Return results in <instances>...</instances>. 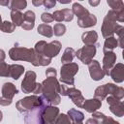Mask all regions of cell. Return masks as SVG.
I'll use <instances>...</instances> for the list:
<instances>
[{"instance_id": "obj_22", "label": "cell", "mask_w": 124, "mask_h": 124, "mask_svg": "<svg viewBox=\"0 0 124 124\" xmlns=\"http://www.w3.org/2000/svg\"><path fill=\"white\" fill-rule=\"evenodd\" d=\"M24 72V67L19 64L9 65V77L14 79H18Z\"/></svg>"}, {"instance_id": "obj_5", "label": "cell", "mask_w": 124, "mask_h": 124, "mask_svg": "<svg viewBox=\"0 0 124 124\" xmlns=\"http://www.w3.org/2000/svg\"><path fill=\"white\" fill-rule=\"evenodd\" d=\"M36 78L37 75L33 71H27L25 73L23 80L21 81V90L23 91V93H34V95L41 93L42 84L36 82Z\"/></svg>"}, {"instance_id": "obj_35", "label": "cell", "mask_w": 124, "mask_h": 124, "mask_svg": "<svg viewBox=\"0 0 124 124\" xmlns=\"http://www.w3.org/2000/svg\"><path fill=\"white\" fill-rule=\"evenodd\" d=\"M54 124H72V121L67 114L62 113V114H59L57 116Z\"/></svg>"}, {"instance_id": "obj_20", "label": "cell", "mask_w": 124, "mask_h": 124, "mask_svg": "<svg viewBox=\"0 0 124 124\" xmlns=\"http://www.w3.org/2000/svg\"><path fill=\"white\" fill-rule=\"evenodd\" d=\"M78 25L81 28H88V27H92L94 25H96L97 23V17L93 15V14H89L88 16L82 17V18H78L77 21Z\"/></svg>"}, {"instance_id": "obj_44", "label": "cell", "mask_w": 124, "mask_h": 124, "mask_svg": "<svg viewBox=\"0 0 124 124\" xmlns=\"http://www.w3.org/2000/svg\"><path fill=\"white\" fill-rule=\"evenodd\" d=\"M85 124H99V122L97 120H95L94 118H89V119L86 120Z\"/></svg>"}, {"instance_id": "obj_8", "label": "cell", "mask_w": 124, "mask_h": 124, "mask_svg": "<svg viewBox=\"0 0 124 124\" xmlns=\"http://www.w3.org/2000/svg\"><path fill=\"white\" fill-rule=\"evenodd\" d=\"M60 95L68 96L73 101V103L78 108H81L85 101L80 90L75 87H67L66 85H63V84H60Z\"/></svg>"}, {"instance_id": "obj_6", "label": "cell", "mask_w": 124, "mask_h": 124, "mask_svg": "<svg viewBox=\"0 0 124 124\" xmlns=\"http://www.w3.org/2000/svg\"><path fill=\"white\" fill-rule=\"evenodd\" d=\"M9 56L13 61H26L31 63L35 56V50L34 48L14 46L9 50Z\"/></svg>"}, {"instance_id": "obj_1", "label": "cell", "mask_w": 124, "mask_h": 124, "mask_svg": "<svg viewBox=\"0 0 124 124\" xmlns=\"http://www.w3.org/2000/svg\"><path fill=\"white\" fill-rule=\"evenodd\" d=\"M42 99L46 105L56 106L60 104V84L56 77H48L42 83Z\"/></svg>"}, {"instance_id": "obj_37", "label": "cell", "mask_w": 124, "mask_h": 124, "mask_svg": "<svg viewBox=\"0 0 124 124\" xmlns=\"http://www.w3.org/2000/svg\"><path fill=\"white\" fill-rule=\"evenodd\" d=\"M41 19H42L43 22H45V24L46 23H50V22L53 21V16L49 13H43L42 16H41Z\"/></svg>"}, {"instance_id": "obj_31", "label": "cell", "mask_w": 124, "mask_h": 124, "mask_svg": "<svg viewBox=\"0 0 124 124\" xmlns=\"http://www.w3.org/2000/svg\"><path fill=\"white\" fill-rule=\"evenodd\" d=\"M107 3L113 11H119L124 8V3L120 0H108Z\"/></svg>"}, {"instance_id": "obj_12", "label": "cell", "mask_w": 124, "mask_h": 124, "mask_svg": "<svg viewBox=\"0 0 124 124\" xmlns=\"http://www.w3.org/2000/svg\"><path fill=\"white\" fill-rule=\"evenodd\" d=\"M107 103L109 106L110 111L114 115H116L118 117L123 116V114H124V105L120 100L116 99L113 96H108V97H107Z\"/></svg>"}, {"instance_id": "obj_4", "label": "cell", "mask_w": 124, "mask_h": 124, "mask_svg": "<svg viewBox=\"0 0 124 124\" xmlns=\"http://www.w3.org/2000/svg\"><path fill=\"white\" fill-rule=\"evenodd\" d=\"M45 105H46V104L44 102V100L42 99L41 96L31 95V96L24 97V98L20 99L19 101H17V103L16 104V107L19 112L26 113L36 108H39V107H42Z\"/></svg>"}, {"instance_id": "obj_41", "label": "cell", "mask_w": 124, "mask_h": 124, "mask_svg": "<svg viewBox=\"0 0 124 124\" xmlns=\"http://www.w3.org/2000/svg\"><path fill=\"white\" fill-rule=\"evenodd\" d=\"M46 78H48V77H56V70L54 68H48L46 71Z\"/></svg>"}, {"instance_id": "obj_39", "label": "cell", "mask_w": 124, "mask_h": 124, "mask_svg": "<svg viewBox=\"0 0 124 124\" xmlns=\"http://www.w3.org/2000/svg\"><path fill=\"white\" fill-rule=\"evenodd\" d=\"M101 124H119V122L115 121L112 117L109 116H105V118L103 119V121L101 122Z\"/></svg>"}, {"instance_id": "obj_21", "label": "cell", "mask_w": 124, "mask_h": 124, "mask_svg": "<svg viewBox=\"0 0 124 124\" xmlns=\"http://www.w3.org/2000/svg\"><path fill=\"white\" fill-rule=\"evenodd\" d=\"M81 40L84 46H95L98 40V34L96 31H88L84 32L81 36Z\"/></svg>"}, {"instance_id": "obj_45", "label": "cell", "mask_w": 124, "mask_h": 124, "mask_svg": "<svg viewBox=\"0 0 124 124\" xmlns=\"http://www.w3.org/2000/svg\"><path fill=\"white\" fill-rule=\"evenodd\" d=\"M5 57H6V53H5V51H4L3 49H1V48H0V62L4 61Z\"/></svg>"}, {"instance_id": "obj_16", "label": "cell", "mask_w": 124, "mask_h": 124, "mask_svg": "<svg viewBox=\"0 0 124 124\" xmlns=\"http://www.w3.org/2000/svg\"><path fill=\"white\" fill-rule=\"evenodd\" d=\"M109 76L116 83H120L124 80V65L122 63H117L109 71Z\"/></svg>"}, {"instance_id": "obj_25", "label": "cell", "mask_w": 124, "mask_h": 124, "mask_svg": "<svg viewBox=\"0 0 124 124\" xmlns=\"http://www.w3.org/2000/svg\"><path fill=\"white\" fill-rule=\"evenodd\" d=\"M117 46H118L117 39L115 37L111 36V37H108V38L106 39L105 44H104L103 50H104V52H106V51H112Z\"/></svg>"}, {"instance_id": "obj_34", "label": "cell", "mask_w": 124, "mask_h": 124, "mask_svg": "<svg viewBox=\"0 0 124 124\" xmlns=\"http://www.w3.org/2000/svg\"><path fill=\"white\" fill-rule=\"evenodd\" d=\"M60 11H61V14H62L63 21H71V20H73L74 14H73L72 10H70V9H62Z\"/></svg>"}, {"instance_id": "obj_23", "label": "cell", "mask_w": 124, "mask_h": 124, "mask_svg": "<svg viewBox=\"0 0 124 124\" xmlns=\"http://www.w3.org/2000/svg\"><path fill=\"white\" fill-rule=\"evenodd\" d=\"M72 12H73V14L75 16H78V18H82V17H84V16H88L90 14L87 9H85L81 4H79L78 2L73 4Z\"/></svg>"}, {"instance_id": "obj_49", "label": "cell", "mask_w": 124, "mask_h": 124, "mask_svg": "<svg viewBox=\"0 0 124 124\" xmlns=\"http://www.w3.org/2000/svg\"><path fill=\"white\" fill-rule=\"evenodd\" d=\"M1 26H2V19H1V16H0V30H1Z\"/></svg>"}, {"instance_id": "obj_36", "label": "cell", "mask_w": 124, "mask_h": 124, "mask_svg": "<svg viewBox=\"0 0 124 124\" xmlns=\"http://www.w3.org/2000/svg\"><path fill=\"white\" fill-rule=\"evenodd\" d=\"M0 77H9V65L4 61L0 62Z\"/></svg>"}, {"instance_id": "obj_48", "label": "cell", "mask_w": 124, "mask_h": 124, "mask_svg": "<svg viewBox=\"0 0 124 124\" xmlns=\"http://www.w3.org/2000/svg\"><path fill=\"white\" fill-rule=\"evenodd\" d=\"M2 119H3V113H2V111L0 110V122L2 121Z\"/></svg>"}, {"instance_id": "obj_50", "label": "cell", "mask_w": 124, "mask_h": 124, "mask_svg": "<svg viewBox=\"0 0 124 124\" xmlns=\"http://www.w3.org/2000/svg\"><path fill=\"white\" fill-rule=\"evenodd\" d=\"M73 124H83L82 122H78V123H73Z\"/></svg>"}, {"instance_id": "obj_42", "label": "cell", "mask_w": 124, "mask_h": 124, "mask_svg": "<svg viewBox=\"0 0 124 124\" xmlns=\"http://www.w3.org/2000/svg\"><path fill=\"white\" fill-rule=\"evenodd\" d=\"M12 102H13V100H9L7 98L0 97V105L1 106H9L12 104Z\"/></svg>"}, {"instance_id": "obj_17", "label": "cell", "mask_w": 124, "mask_h": 124, "mask_svg": "<svg viewBox=\"0 0 124 124\" xmlns=\"http://www.w3.org/2000/svg\"><path fill=\"white\" fill-rule=\"evenodd\" d=\"M18 93L17 88L12 82H5L2 86V97L9 100H13L14 96Z\"/></svg>"}, {"instance_id": "obj_14", "label": "cell", "mask_w": 124, "mask_h": 124, "mask_svg": "<svg viewBox=\"0 0 124 124\" xmlns=\"http://www.w3.org/2000/svg\"><path fill=\"white\" fill-rule=\"evenodd\" d=\"M88 69H89V74L90 77L93 80H101L104 78V77L106 76L104 70L101 68L100 63L97 60H92L89 64H88Z\"/></svg>"}, {"instance_id": "obj_28", "label": "cell", "mask_w": 124, "mask_h": 124, "mask_svg": "<svg viewBox=\"0 0 124 124\" xmlns=\"http://www.w3.org/2000/svg\"><path fill=\"white\" fill-rule=\"evenodd\" d=\"M76 56V51L74 48L72 47H67L63 54H62V57H61V61L63 64H67V63H71L73 61V59L75 58Z\"/></svg>"}, {"instance_id": "obj_24", "label": "cell", "mask_w": 124, "mask_h": 124, "mask_svg": "<svg viewBox=\"0 0 124 124\" xmlns=\"http://www.w3.org/2000/svg\"><path fill=\"white\" fill-rule=\"evenodd\" d=\"M67 115L70 117V119H71V121H72V124H73V123L82 122L83 119H84V114H83L81 111H79V110H78V109H76V108H71V109H69Z\"/></svg>"}, {"instance_id": "obj_46", "label": "cell", "mask_w": 124, "mask_h": 124, "mask_svg": "<svg viewBox=\"0 0 124 124\" xmlns=\"http://www.w3.org/2000/svg\"><path fill=\"white\" fill-rule=\"evenodd\" d=\"M0 5L9 6V5H10V1H9V0H0Z\"/></svg>"}, {"instance_id": "obj_9", "label": "cell", "mask_w": 124, "mask_h": 124, "mask_svg": "<svg viewBox=\"0 0 124 124\" xmlns=\"http://www.w3.org/2000/svg\"><path fill=\"white\" fill-rule=\"evenodd\" d=\"M96 46H84L76 51V56L83 64L88 65L93 60V57L96 55Z\"/></svg>"}, {"instance_id": "obj_30", "label": "cell", "mask_w": 124, "mask_h": 124, "mask_svg": "<svg viewBox=\"0 0 124 124\" xmlns=\"http://www.w3.org/2000/svg\"><path fill=\"white\" fill-rule=\"evenodd\" d=\"M27 2L25 0H13L10 2L11 11H21L26 8Z\"/></svg>"}, {"instance_id": "obj_11", "label": "cell", "mask_w": 124, "mask_h": 124, "mask_svg": "<svg viewBox=\"0 0 124 124\" xmlns=\"http://www.w3.org/2000/svg\"><path fill=\"white\" fill-rule=\"evenodd\" d=\"M46 106H48V105H45V106L36 108L26 112L25 117H24L25 124H42V112Z\"/></svg>"}, {"instance_id": "obj_18", "label": "cell", "mask_w": 124, "mask_h": 124, "mask_svg": "<svg viewBox=\"0 0 124 124\" xmlns=\"http://www.w3.org/2000/svg\"><path fill=\"white\" fill-rule=\"evenodd\" d=\"M101 106H102V101H100L99 99L93 98V99L85 100L81 108H83L87 112L93 113V112H95L98 108H100Z\"/></svg>"}, {"instance_id": "obj_10", "label": "cell", "mask_w": 124, "mask_h": 124, "mask_svg": "<svg viewBox=\"0 0 124 124\" xmlns=\"http://www.w3.org/2000/svg\"><path fill=\"white\" fill-rule=\"evenodd\" d=\"M59 115V108L55 106H46L42 112V124H54Z\"/></svg>"}, {"instance_id": "obj_27", "label": "cell", "mask_w": 124, "mask_h": 124, "mask_svg": "<svg viewBox=\"0 0 124 124\" xmlns=\"http://www.w3.org/2000/svg\"><path fill=\"white\" fill-rule=\"evenodd\" d=\"M37 31L40 35L42 36H45L46 38H51L53 36V30H52V27L48 24H40L37 28Z\"/></svg>"}, {"instance_id": "obj_7", "label": "cell", "mask_w": 124, "mask_h": 124, "mask_svg": "<svg viewBox=\"0 0 124 124\" xmlns=\"http://www.w3.org/2000/svg\"><path fill=\"white\" fill-rule=\"evenodd\" d=\"M78 72V65L77 63L71 62L63 64L60 71V81L67 85H74L75 75Z\"/></svg>"}, {"instance_id": "obj_19", "label": "cell", "mask_w": 124, "mask_h": 124, "mask_svg": "<svg viewBox=\"0 0 124 124\" xmlns=\"http://www.w3.org/2000/svg\"><path fill=\"white\" fill-rule=\"evenodd\" d=\"M23 17H24V21L21 27L24 30L33 29L34 24H35V13L33 11H26L23 14Z\"/></svg>"}, {"instance_id": "obj_43", "label": "cell", "mask_w": 124, "mask_h": 124, "mask_svg": "<svg viewBox=\"0 0 124 124\" xmlns=\"http://www.w3.org/2000/svg\"><path fill=\"white\" fill-rule=\"evenodd\" d=\"M32 4L34 6H36V7H39V6H41V5L44 4V1H42V0H33L32 1Z\"/></svg>"}, {"instance_id": "obj_38", "label": "cell", "mask_w": 124, "mask_h": 124, "mask_svg": "<svg viewBox=\"0 0 124 124\" xmlns=\"http://www.w3.org/2000/svg\"><path fill=\"white\" fill-rule=\"evenodd\" d=\"M105 114L104 113H102V112H99V111H95V112H93L92 113V118H94L95 120H97L98 122H99V124L103 121V119L105 118Z\"/></svg>"}, {"instance_id": "obj_32", "label": "cell", "mask_w": 124, "mask_h": 124, "mask_svg": "<svg viewBox=\"0 0 124 124\" xmlns=\"http://www.w3.org/2000/svg\"><path fill=\"white\" fill-rule=\"evenodd\" d=\"M16 29V26L13 22H10L8 20H5L4 22H2V26H1V30L5 33H13Z\"/></svg>"}, {"instance_id": "obj_40", "label": "cell", "mask_w": 124, "mask_h": 124, "mask_svg": "<svg viewBox=\"0 0 124 124\" xmlns=\"http://www.w3.org/2000/svg\"><path fill=\"white\" fill-rule=\"evenodd\" d=\"M55 4H56V2L53 0H46V1H44L43 5L46 7V9H51L55 6Z\"/></svg>"}, {"instance_id": "obj_13", "label": "cell", "mask_w": 124, "mask_h": 124, "mask_svg": "<svg viewBox=\"0 0 124 124\" xmlns=\"http://www.w3.org/2000/svg\"><path fill=\"white\" fill-rule=\"evenodd\" d=\"M61 46H62V45H61V43L59 41H52V42H50L48 44L46 43V45L44 47L42 55L51 59L52 57H55L60 52Z\"/></svg>"}, {"instance_id": "obj_26", "label": "cell", "mask_w": 124, "mask_h": 124, "mask_svg": "<svg viewBox=\"0 0 124 124\" xmlns=\"http://www.w3.org/2000/svg\"><path fill=\"white\" fill-rule=\"evenodd\" d=\"M51 62V59L47 58V57H45L44 55H40V54H37L35 52V56H34V59L33 61L31 62V64L33 66H46L48 65L49 63Z\"/></svg>"}, {"instance_id": "obj_33", "label": "cell", "mask_w": 124, "mask_h": 124, "mask_svg": "<svg viewBox=\"0 0 124 124\" xmlns=\"http://www.w3.org/2000/svg\"><path fill=\"white\" fill-rule=\"evenodd\" d=\"M52 30H53V33H54L55 36L60 37V36H62V35L65 34V32H66V26L64 24H62V23H56V24H54Z\"/></svg>"}, {"instance_id": "obj_29", "label": "cell", "mask_w": 124, "mask_h": 124, "mask_svg": "<svg viewBox=\"0 0 124 124\" xmlns=\"http://www.w3.org/2000/svg\"><path fill=\"white\" fill-rule=\"evenodd\" d=\"M11 18L15 26H21L23 24L24 17L20 11H11Z\"/></svg>"}, {"instance_id": "obj_3", "label": "cell", "mask_w": 124, "mask_h": 124, "mask_svg": "<svg viewBox=\"0 0 124 124\" xmlns=\"http://www.w3.org/2000/svg\"><path fill=\"white\" fill-rule=\"evenodd\" d=\"M113 96L118 100H121L124 97V89L123 87L116 86L113 83H106L104 85H101L95 89L94 96L96 99H99L100 101L107 98V96Z\"/></svg>"}, {"instance_id": "obj_47", "label": "cell", "mask_w": 124, "mask_h": 124, "mask_svg": "<svg viewBox=\"0 0 124 124\" xmlns=\"http://www.w3.org/2000/svg\"><path fill=\"white\" fill-rule=\"evenodd\" d=\"M99 3H100V1H99V0H97V1H91V0H90V1H89V4H90L91 6H93V7H94V6L99 5Z\"/></svg>"}, {"instance_id": "obj_15", "label": "cell", "mask_w": 124, "mask_h": 124, "mask_svg": "<svg viewBox=\"0 0 124 124\" xmlns=\"http://www.w3.org/2000/svg\"><path fill=\"white\" fill-rule=\"evenodd\" d=\"M116 61V54L113 51H106L104 52L103 58V70L106 75H109V71L114 66Z\"/></svg>"}, {"instance_id": "obj_2", "label": "cell", "mask_w": 124, "mask_h": 124, "mask_svg": "<svg viewBox=\"0 0 124 124\" xmlns=\"http://www.w3.org/2000/svg\"><path fill=\"white\" fill-rule=\"evenodd\" d=\"M116 21L123 22L124 21V8L119 11L110 10L108 12L105 16L102 24V35L105 38H108L113 36L115 28L117 26Z\"/></svg>"}]
</instances>
